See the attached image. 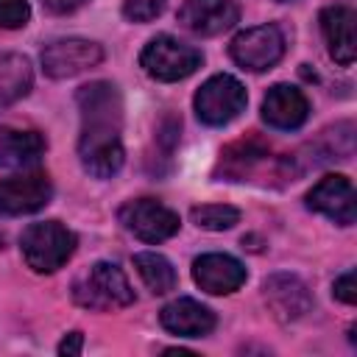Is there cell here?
I'll return each mask as SVG.
<instances>
[{"instance_id":"obj_8","label":"cell","mask_w":357,"mask_h":357,"mask_svg":"<svg viewBox=\"0 0 357 357\" xmlns=\"http://www.w3.org/2000/svg\"><path fill=\"white\" fill-rule=\"evenodd\" d=\"M117 218L126 226V231H131L142 243H162L173 237L181 226L178 215L153 198H137V201L123 204Z\"/></svg>"},{"instance_id":"obj_22","label":"cell","mask_w":357,"mask_h":357,"mask_svg":"<svg viewBox=\"0 0 357 357\" xmlns=\"http://www.w3.org/2000/svg\"><path fill=\"white\" fill-rule=\"evenodd\" d=\"M165 11V0H126L123 17L128 22H151Z\"/></svg>"},{"instance_id":"obj_16","label":"cell","mask_w":357,"mask_h":357,"mask_svg":"<svg viewBox=\"0 0 357 357\" xmlns=\"http://www.w3.org/2000/svg\"><path fill=\"white\" fill-rule=\"evenodd\" d=\"M354 11L349 6H329L321 11V33L326 39L329 56L340 64L349 67L354 61L357 45H354Z\"/></svg>"},{"instance_id":"obj_1","label":"cell","mask_w":357,"mask_h":357,"mask_svg":"<svg viewBox=\"0 0 357 357\" xmlns=\"http://www.w3.org/2000/svg\"><path fill=\"white\" fill-rule=\"evenodd\" d=\"M81 112L78 156L89 176L112 178L126 159L123 151V98L112 81L84 84L75 95Z\"/></svg>"},{"instance_id":"obj_12","label":"cell","mask_w":357,"mask_h":357,"mask_svg":"<svg viewBox=\"0 0 357 357\" xmlns=\"http://www.w3.org/2000/svg\"><path fill=\"white\" fill-rule=\"evenodd\" d=\"M240 20L234 0H184L178 8V22L198 36H218Z\"/></svg>"},{"instance_id":"obj_18","label":"cell","mask_w":357,"mask_h":357,"mask_svg":"<svg viewBox=\"0 0 357 357\" xmlns=\"http://www.w3.org/2000/svg\"><path fill=\"white\" fill-rule=\"evenodd\" d=\"M47 142L39 131L0 126V167H28L36 165Z\"/></svg>"},{"instance_id":"obj_21","label":"cell","mask_w":357,"mask_h":357,"mask_svg":"<svg viewBox=\"0 0 357 357\" xmlns=\"http://www.w3.org/2000/svg\"><path fill=\"white\" fill-rule=\"evenodd\" d=\"M190 218L198 229L223 231V229H231L240 220V209L229 206V204H201V206H192Z\"/></svg>"},{"instance_id":"obj_19","label":"cell","mask_w":357,"mask_h":357,"mask_svg":"<svg viewBox=\"0 0 357 357\" xmlns=\"http://www.w3.org/2000/svg\"><path fill=\"white\" fill-rule=\"evenodd\" d=\"M33 75L25 56L6 53L0 56V106H8L31 92Z\"/></svg>"},{"instance_id":"obj_6","label":"cell","mask_w":357,"mask_h":357,"mask_svg":"<svg viewBox=\"0 0 357 357\" xmlns=\"http://www.w3.org/2000/svg\"><path fill=\"white\" fill-rule=\"evenodd\" d=\"M229 53H231L234 64H240L243 70L265 73L284 56V33L273 22L245 28L231 39Z\"/></svg>"},{"instance_id":"obj_11","label":"cell","mask_w":357,"mask_h":357,"mask_svg":"<svg viewBox=\"0 0 357 357\" xmlns=\"http://www.w3.org/2000/svg\"><path fill=\"white\" fill-rule=\"evenodd\" d=\"M245 268L231 254H201L192 262L195 284L209 296H229L245 284Z\"/></svg>"},{"instance_id":"obj_3","label":"cell","mask_w":357,"mask_h":357,"mask_svg":"<svg viewBox=\"0 0 357 357\" xmlns=\"http://www.w3.org/2000/svg\"><path fill=\"white\" fill-rule=\"evenodd\" d=\"M73 298L86 310H120L134 304V287L114 262H95L75 284Z\"/></svg>"},{"instance_id":"obj_14","label":"cell","mask_w":357,"mask_h":357,"mask_svg":"<svg viewBox=\"0 0 357 357\" xmlns=\"http://www.w3.org/2000/svg\"><path fill=\"white\" fill-rule=\"evenodd\" d=\"M262 293L279 321H298L312 310V296L307 284L293 273H271L262 284Z\"/></svg>"},{"instance_id":"obj_2","label":"cell","mask_w":357,"mask_h":357,"mask_svg":"<svg viewBox=\"0 0 357 357\" xmlns=\"http://www.w3.org/2000/svg\"><path fill=\"white\" fill-rule=\"evenodd\" d=\"M75 245H78L75 234L64 223H59V220L31 223L22 231V237H20L22 259L36 273H53V271H59L75 254Z\"/></svg>"},{"instance_id":"obj_20","label":"cell","mask_w":357,"mask_h":357,"mask_svg":"<svg viewBox=\"0 0 357 357\" xmlns=\"http://www.w3.org/2000/svg\"><path fill=\"white\" fill-rule=\"evenodd\" d=\"M134 268H137L139 279L145 282V287L151 293H156V296L170 293L176 287V282H178L176 268L170 265V259L162 257V254H156V251H139V254H134Z\"/></svg>"},{"instance_id":"obj_4","label":"cell","mask_w":357,"mask_h":357,"mask_svg":"<svg viewBox=\"0 0 357 357\" xmlns=\"http://www.w3.org/2000/svg\"><path fill=\"white\" fill-rule=\"evenodd\" d=\"M204 64V53L170 33H159L153 36L142 53H139V67L156 78V81H181L187 75H192L198 67Z\"/></svg>"},{"instance_id":"obj_26","label":"cell","mask_w":357,"mask_h":357,"mask_svg":"<svg viewBox=\"0 0 357 357\" xmlns=\"http://www.w3.org/2000/svg\"><path fill=\"white\" fill-rule=\"evenodd\" d=\"M84 3H89V0H42V6L53 14H70V11L81 8Z\"/></svg>"},{"instance_id":"obj_15","label":"cell","mask_w":357,"mask_h":357,"mask_svg":"<svg viewBox=\"0 0 357 357\" xmlns=\"http://www.w3.org/2000/svg\"><path fill=\"white\" fill-rule=\"evenodd\" d=\"M159 321L167 332L178 337H204L215 329V312L206 304L187 298V296L165 304L159 312Z\"/></svg>"},{"instance_id":"obj_10","label":"cell","mask_w":357,"mask_h":357,"mask_svg":"<svg viewBox=\"0 0 357 357\" xmlns=\"http://www.w3.org/2000/svg\"><path fill=\"white\" fill-rule=\"evenodd\" d=\"M50 198H53V184L42 170L8 176L0 181V215H31L47 206Z\"/></svg>"},{"instance_id":"obj_25","label":"cell","mask_w":357,"mask_h":357,"mask_svg":"<svg viewBox=\"0 0 357 357\" xmlns=\"http://www.w3.org/2000/svg\"><path fill=\"white\" fill-rule=\"evenodd\" d=\"M81 349H84V335H81V332H70V335H64V340L59 343V354H61V357L81 354Z\"/></svg>"},{"instance_id":"obj_13","label":"cell","mask_w":357,"mask_h":357,"mask_svg":"<svg viewBox=\"0 0 357 357\" xmlns=\"http://www.w3.org/2000/svg\"><path fill=\"white\" fill-rule=\"evenodd\" d=\"M310 117L307 95L293 84H273L262 100V120L279 131H296Z\"/></svg>"},{"instance_id":"obj_27","label":"cell","mask_w":357,"mask_h":357,"mask_svg":"<svg viewBox=\"0 0 357 357\" xmlns=\"http://www.w3.org/2000/svg\"><path fill=\"white\" fill-rule=\"evenodd\" d=\"M279 3H287V0H279Z\"/></svg>"},{"instance_id":"obj_23","label":"cell","mask_w":357,"mask_h":357,"mask_svg":"<svg viewBox=\"0 0 357 357\" xmlns=\"http://www.w3.org/2000/svg\"><path fill=\"white\" fill-rule=\"evenodd\" d=\"M31 20L28 0H0V28H22Z\"/></svg>"},{"instance_id":"obj_7","label":"cell","mask_w":357,"mask_h":357,"mask_svg":"<svg viewBox=\"0 0 357 357\" xmlns=\"http://www.w3.org/2000/svg\"><path fill=\"white\" fill-rule=\"evenodd\" d=\"M103 61V47L92 39L81 36H64L53 39L42 47V70L50 78H73L78 73H86Z\"/></svg>"},{"instance_id":"obj_24","label":"cell","mask_w":357,"mask_h":357,"mask_svg":"<svg viewBox=\"0 0 357 357\" xmlns=\"http://www.w3.org/2000/svg\"><path fill=\"white\" fill-rule=\"evenodd\" d=\"M332 293H335V298H337V301H343V304H354V301H357V282H354V271L340 273V276L335 279V284H332Z\"/></svg>"},{"instance_id":"obj_5","label":"cell","mask_w":357,"mask_h":357,"mask_svg":"<svg viewBox=\"0 0 357 357\" xmlns=\"http://www.w3.org/2000/svg\"><path fill=\"white\" fill-rule=\"evenodd\" d=\"M245 103H248L245 86L234 75H229V73H218V75L206 78L201 84V89L195 92V98H192L195 114L206 126H226V123H231L234 117H240Z\"/></svg>"},{"instance_id":"obj_17","label":"cell","mask_w":357,"mask_h":357,"mask_svg":"<svg viewBox=\"0 0 357 357\" xmlns=\"http://www.w3.org/2000/svg\"><path fill=\"white\" fill-rule=\"evenodd\" d=\"M310 156H304V165L298 167L307 170V167H315V165H326V162H343L354 153V123L351 120H340L329 128H324L310 145H307Z\"/></svg>"},{"instance_id":"obj_9","label":"cell","mask_w":357,"mask_h":357,"mask_svg":"<svg viewBox=\"0 0 357 357\" xmlns=\"http://www.w3.org/2000/svg\"><path fill=\"white\" fill-rule=\"evenodd\" d=\"M307 206L312 212H321L324 218H329L337 226H351L357 218L354 187L340 173H329V176L318 178V184H312V190L307 192Z\"/></svg>"}]
</instances>
